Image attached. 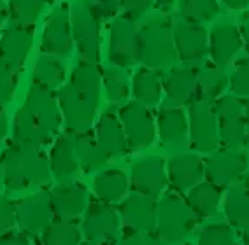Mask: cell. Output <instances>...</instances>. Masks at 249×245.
<instances>
[]
</instances>
